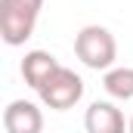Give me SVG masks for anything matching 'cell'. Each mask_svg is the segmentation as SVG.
<instances>
[{
    "instance_id": "1",
    "label": "cell",
    "mask_w": 133,
    "mask_h": 133,
    "mask_svg": "<svg viewBox=\"0 0 133 133\" xmlns=\"http://www.w3.org/2000/svg\"><path fill=\"white\" fill-rule=\"evenodd\" d=\"M74 56L87 68H93V71L115 68V59H118L115 34L108 31L105 25H84L81 31L74 34Z\"/></svg>"
},
{
    "instance_id": "2",
    "label": "cell",
    "mask_w": 133,
    "mask_h": 133,
    "mask_svg": "<svg viewBox=\"0 0 133 133\" xmlns=\"http://www.w3.org/2000/svg\"><path fill=\"white\" fill-rule=\"evenodd\" d=\"M43 0H0V37L9 46H22L37 28Z\"/></svg>"
},
{
    "instance_id": "3",
    "label": "cell",
    "mask_w": 133,
    "mask_h": 133,
    "mask_svg": "<svg viewBox=\"0 0 133 133\" xmlns=\"http://www.w3.org/2000/svg\"><path fill=\"white\" fill-rule=\"evenodd\" d=\"M37 96L40 102L46 105V108H53V111H68V108H74L77 102L84 99V77L74 71V68H59L40 90H37Z\"/></svg>"
},
{
    "instance_id": "4",
    "label": "cell",
    "mask_w": 133,
    "mask_h": 133,
    "mask_svg": "<svg viewBox=\"0 0 133 133\" xmlns=\"http://www.w3.org/2000/svg\"><path fill=\"white\" fill-rule=\"evenodd\" d=\"M6 133H43V111L31 99H12L3 108Z\"/></svg>"
},
{
    "instance_id": "5",
    "label": "cell",
    "mask_w": 133,
    "mask_h": 133,
    "mask_svg": "<svg viewBox=\"0 0 133 133\" xmlns=\"http://www.w3.org/2000/svg\"><path fill=\"white\" fill-rule=\"evenodd\" d=\"M84 127H87V133H127L130 121H124V111L115 102L96 99L84 115Z\"/></svg>"
},
{
    "instance_id": "6",
    "label": "cell",
    "mask_w": 133,
    "mask_h": 133,
    "mask_svg": "<svg viewBox=\"0 0 133 133\" xmlns=\"http://www.w3.org/2000/svg\"><path fill=\"white\" fill-rule=\"evenodd\" d=\"M59 68L62 65H59V59H56L53 53H46V50H31V53H25V59H22V77H25L28 87L40 90Z\"/></svg>"
},
{
    "instance_id": "7",
    "label": "cell",
    "mask_w": 133,
    "mask_h": 133,
    "mask_svg": "<svg viewBox=\"0 0 133 133\" xmlns=\"http://www.w3.org/2000/svg\"><path fill=\"white\" fill-rule=\"evenodd\" d=\"M102 87H105V93H108L111 99H121V102L133 99V68L130 65L108 68L105 77H102Z\"/></svg>"
},
{
    "instance_id": "8",
    "label": "cell",
    "mask_w": 133,
    "mask_h": 133,
    "mask_svg": "<svg viewBox=\"0 0 133 133\" xmlns=\"http://www.w3.org/2000/svg\"><path fill=\"white\" fill-rule=\"evenodd\" d=\"M127 133H133V118H130V127H127Z\"/></svg>"
}]
</instances>
